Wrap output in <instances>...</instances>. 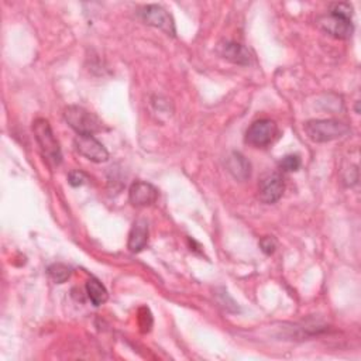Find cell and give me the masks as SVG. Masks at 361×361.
I'll return each instance as SVG.
<instances>
[{
	"instance_id": "1",
	"label": "cell",
	"mask_w": 361,
	"mask_h": 361,
	"mask_svg": "<svg viewBox=\"0 0 361 361\" xmlns=\"http://www.w3.org/2000/svg\"><path fill=\"white\" fill-rule=\"evenodd\" d=\"M353 8L350 3H332L326 16L319 19V26L330 35L347 40L354 31Z\"/></svg>"
},
{
	"instance_id": "2",
	"label": "cell",
	"mask_w": 361,
	"mask_h": 361,
	"mask_svg": "<svg viewBox=\"0 0 361 361\" xmlns=\"http://www.w3.org/2000/svg\"><path fill=\"white\" fill-rule=\"evenodd\" d=\"M33 133L34 137L40 145V150L42 152L44 159L51 164V166H60L63 161V154H61V147L58 140L54 136L53 129H51L48 120L45 119H35L33 122Z\"/></svg>"
},
{
	"instance_id": "3",
	"label": "cell",
	"mask_w": 361,
	"mask_h": 361,
	"mask_svg": "<svg viewBox=\"0 0 361 361\" xmlns=\"http://www.w3.org/2000/svg\"><path fill=\"white\" fill-rule=\"evenodd\" d=\"M303 130L314 143H329L350 133V127L346 123L335 119L309 120L305 123Z\"/></svg>"
},
{
	"instance_id": "4",
	"label": "cell",
	"mask_w": 361,
	"mask_h": 361,
	"mask_svg": "<svg viewBox=\"0 0 361 361\" xmlns=\"http://www.w3.org/2000/svg\"><path fill=\"white\" fill-rule=\"evenodd\" d=\"M64 119L78 136H93L103 129L100 119L81 106H68L64 111Z\"/></svg>"
},
{
	"instance_id": "5",
	"label": "cell",
	"mask_w": 361,
	"mask_h": 361,
	"mask_svg": "<svg viewBox=\"0 0 361 361\" xmlns=\"http://www.w3.org/2000/svg\"><path fill=\"white\" fill-rule=\"evenodd\" d=\"M278 137V126L274 120L260 119L254 122L246 131V143L252 147L263 148L274 143Z\"/></svg>"
},
{
	"instance_id": "6",
	"label": "cell",
	"mask_w": 361,
	"mask_h": 361,
	"mask_svg": "<svg viewBox=\"0 0 361 361\" xmlns=\"http://www.w3.org/2000/svg\"><path fill=\"white\" fill-rule=\"evenodd\" d=\"M138 16L145 24L157 27V29L163 30L164 33H167L168 35L174 37L175 33H177L174 19L171 17V15L164 8H161L159 5L143 6L138 10Z\"/></svg>"
},
{
	"instance_id": "7",
	"label": "cell",
	"mask_w": 361,
	"mask_h": 361,
	"mask_svg": "<svg viewBox=\"0 0 361 361\" xmlns=\"http://www.w3.org/2000/svg\"><path fill=\"white\" fill-rule=\"evenodd\" d=\"M75 150L82 157L88 159L92 163H106L109 160V152L99 140L93 136H78L74 140Z\"/></svg>"
},
{
	"instance_id": "8",
	"label": "cell",
	"mask_w": 361,
	"mask_h": 361,
	"mask_svg": "<svg viewBox=\"0 0 361 361\" xmlns=\"http://www.w3.org/2000/svg\"><path fill=\"white\" fill-rule=\"evenodd\" d=\"M285 191V182L284 178L277 174H267L259 184V198L264 203H275L278 202Z\"/></svg>"
},
{
	"instance_id": "9",
	"label": "cell",
	"mask_w": 361,
	"mask_h": 361,
	"mask_svg": "<svg viewBox=\"0 0 361 361\" xmlns=\"http://www.w3.org/2000/svg\"><path fill=\"white\" fill-rule=\"evenodd\" d=\"M157 198H159V191L156 189V186L144 181L134 182L129 191L130 202L134 206H138V208L156 203Z\"/></svg>"
},
{
	"instance_id": "10",
	"label": "cell",
	"mask_w": 361,
	"mask_h": 361,
	"mask_svg": "<svg viewBox=\"0 0 361 361\" xmlns=\"http://www.w3.org/2000/svg\"><path fill=\"white\" fill-rule=\"evenodd\" d=\"M218 53L222 58H225L229 63L237 64V65H248L251 63V56L248 53V49L234 41H226L219 44Z\"/></svg>"
},
{
	"instance_id": "11",
	"label": "cell",
	"mask_w": 361,
	"mask_h": 361,
	"mask_svg": "<svg viewBox=\"0 0 361 361\" xmlns=\"http://www.w3.org/2000/svg\"><path fill=\"white\" fill-rule=\"evenodd\" d=\"M148 243V223L144 219L137 220L129 234L127 247L131 252H140Z\"/></svg>"
},
{
	"instance_id": "12",
	"label": "cell",
	"mask_w": 361,
	"mask_h": 361,
	"mask_svg": "<svg viewBox=\"0 0 361 361\" xmlns=\"http://www.w3.org/2000/svg\"><path fill=\"white\" fill-rule=\"evenodd\" d=\"M226 167L229 173L239 181H246L247 178H250L251 166L248 160L240 152L234 151L230 154V157L226 161Z\"/></svg>"
},
{
	"instance_id": "13",
	"label": "cell",
	"mask_w": 361,
	"mask_h": 361,
	"mask_svg": "<svg viewBox=\"0 0 361 361\" xmlns=\"http://www.w3.org/2000/svg\"><path fill=\"white\" fill-rule=\"evenodd\" d=\"M86 294L95 306L103 305L109 298V294H108V289L105 288V285H103L97 278H93V277L86 281Z\"/></svg>"
},
{
	"instance_id": "14",
	"label": "cell",
	"mask_w": 361,
	"mask_h": 361,
	"mask_svg": "<svg viewBox=\"0 0 361 361\" xmlns=\"http://www.w3.org/2000/svg\"><path fill=\"white\" fill-rule=\"evenodd\" d=\"M72 274L71 267L63 264V263H56L53 266L48 267V275L56 284H64L70 280Z\"/></svg>"
},
{
	"instance_id": "15",
	"label": "cell",
	"mask_w": 361,
	"mask_h": 361,
	"mask_svg": "<svg viewBox=\"0 0 361 361\" xmlns=\"http://www.w3.org/2000/svg\"><path fill=\"white\" fill-rule=\"evenodd\" d=\"M300 164H302L300 159L298 156H294V154H291V156H285L280 161V168L284 173H295L300 168Z\"/></svg>"
},
{
	"instance_id": "16",
	"label": "cell",
	"mask_w": 361,
	"mask_h": 361,
	"mask_svg": "<svg viewBox=\"0 0 361 361\" xmlns=\"http://www.w3.org/2000/svg\"><path fill=\"white\" fill-rule=\"evenodd\" d=\"M260 248L264 254L271 255V254H274V251L277 248V240L271 236H266L260 240Z\"/></svg>"
},
{
	"instance_id": "17",
	"label": "cell",
	"mask_w": 361,
	"mask_h": 361,
	"mask_svg": "<svg viewBox=\"0 0 361 361\" xmlns=\"http://www.w3.org/2000/svg\"><path fill=\"white\" fill-rule=\"evenodd\" d=\"M68 182H70V185H72L75 188L82 186L83 184L88 182V175L83 174L82 171H72L68 175Z\"/></svg>"
}]
</instances>
